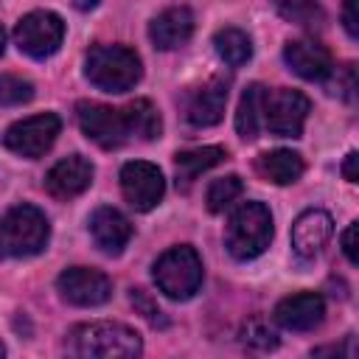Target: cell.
Listing matches in <instances>:
<instances>
[{
	"label": "cell",
	"mask_w": 359,
	"mask_h": 359,
	"mask_svg": "<svg viewBox=\"0 0 359 359\" xmlns=\"http://www.w3.org/2000/svg\"><path fill=\"white\" fill-rule=\"evenodd\" d=\"M76 121L81 132L101 149H121L132 140H154L160 137V129H163L160 112L146 98L129 101L126 107L79 101Z\"/></svg>",
	"instance_id": "cell-1"
},
{
	"label": "cell",
	"mask_w": 359,
	"mask_h": 359,
	"mask_svg": "<svg viewBox=\"0 0 359 359\" xmlns=\"http://www.w3.org/2000/svg\"><path fill=\"white\" fill-rule=\"evenodd\" d=\"M70 351L90 359H129L140 356V334L123 323H84L70 331Z\"/></svg>",
	"instance_id": "cell-2"
},
{
	"label": "cell",
	"mask_w": 359,
	"mask_h": 359,
	"mask_svg": "<svg viewBox=\"0 0 359 359\" xmlns=\"http://www.w3.org/2000/svg\"><path fill=\"white\" fill-rule=\"evenodd\" d=\"M84 76L90 79V84H95L104 93H126L140 81L143 67H140V56L132 48L95 45L87 53Z\"/></svg>",
	"instance_id": "cell-3"
},
{
	"label": "cell",
	"mask_w": 359,
	"mask_h": 359,
	"mask_svg": "<svg viewBox=\"0 0 359 359\" xmlns=\"http://www.w3.org/2000/svg\"><path fill=\"white\" fill-rule=\"evenodd\" d=\"M272 241V213L264 202H244L224 227L227 252L238 261L258 258Z\"/></svg>",
	"instance_id": "cell-4"
},
{
	"label": "cell",
	"mask_w": 359,
	"mask_h": 359,
	"mask_svg": "<svg viewBox=\"0 0 359 359\" xmlns=\"http://www.w3.org/2000/svg\"><path fill=\"white\" fill-rule=\"evenodd\" d=\"M50 236L48 219L34 205H14L0 219V250L14 258H28L45 250Z\"/></svg>",
	"instance_id": "cell-5"
},
{
	"label": "cell",
	"mask_w": 359,
	"mask_h": 359,
	"mask_svg": "<svg viewBox=\"0 0 359 359\" xmlns=\"http://www.w3.org/2000/svg\"><path fill=\"white\" fill-rule=\"evenodd\" d=\"M154 283L171 300H191L202 286V258L188 244L165 250L154 261Z\"/></svg>",
	"instance_id": "cell-6"
},
{
	"label": "cell",
	"mask_w": 359,
	"mask_h": 359,
	"mask_svg": "<svg viewBox=\"0 0 359 359\" xmlns=\"http://www.w3.org/2000/svg\"><path fill=\"white\" fill-rule=\"evenodd\" d=\"M65 39V22L53 11H31L14 28V42L20 53L31 59H48L59 50Z\"/></svg>",
	"instance_id": "cell-7"
},
{
	"label": "cell",
	"mask_w": 359,
	"mask_h": 359,
	"mask_svg": "<svg viewBox=\"0 0 359 359\" xmlns=\"http://www.w3.org/2000/svg\"><path fill=\"white\" fill-rule=\"evenodd\" d=\"M59 132H62L59 115L45 112V115H34V118H25V121L11 123L6 129V135H3V143L14 154L28 157V160H36V157H42L56 143Z\"/></svg>",
	"instance_id": "cell-8"
},
{
	"label": "cell",
	"mask_w": 359,
	"mask_h": 359,
	"mask_svg": "<svg viewBox=\"0 0 359 359\" xmlns=\"http://www.w3.org/2000/svg\"><path fill=\"white\" fill-rule=\"evenodd\" d=\"M309 98L297 90H272L264 93V126L278 137H300L309 118Z\"/></svg>",
	"instance_id": "cell-9"
},
{
	"label": "cell",
	"mask_w": 359,
	"mask_h": 359,
	"mask_svg": "<svg viewBox=\"0 0 359 359\" xmlns=\"http://www.w3.org/2000/svg\"><path fill=\"white\" fill-rule=\"evenodd\" d=\"M121 191H123V199L146 213L151 208L160 205L163 194H165V180H163V171L154 165V163H146V160H132L121 168Z\"/></svg>",
	"instance_id": "cell-10"
},
{
	"label": "cell",
	"mask_w": 359,
	"mask_h": 359,
	"mask_svg": "<svg viewBox=\"0 0 359 359\" xmlns=\"http://www.w3.org/2000/svg\"><path fill=\"white\" fill-rule=\"evenodd\" d=\"M59 294L73 303V306H101L112 297V280L98 272V269H87V266H70L59 275L56 280Z\"/></svg>",
	"instance_id": "cell-11"
},
{
	"label": "cell",
	"mask_w": 359,
	"mask_h": 359,
	"mask_svg": "<svg viewBox=\"0 0 359 359\" xmlns=\"http://www.w3.org/2000/svg\"><path fill=\"white\" fill-rule=\"evenodd\" d=\"M275 323L286 331H311L323 323L325 317V303L317 292H297L283 297L275 311H272Z\"/></svg>",
	"instance_id": "cell-12"
},
{
	"label": "cell",
	"mask_w": 359,
	"mask_h": 359,
	"mask_svg": "<svg viewBox=\"0 0 359 359\" xmlns=\"http://www.w3.org/2000/svg\"><path fill=\"white\" fill-rule=\"evenodd\" d=\"M93 174H95V168H93V163H90L87 157L70 154V157L59 160V163L48 171V177H45V191H48L50 196H56V199L79 196L81 191L90 188Z\"/></svg>",
	"instance_id": "cell-13"
},
{
	"label": "cell",
	"mask_w": 359,
	"mask_h": 359,
	"mask_svg": "<svg viewBox=\"0 0 359 359\" xmlns=\"http://www.w3.org/2000/svg\"><path fill=\"white\" fill-rule=\"evenodd\" d=\"M331 233H334L331 216H328L325 210L311 208V210L300 213V216L294 219V224H292V250H294L300 258H314V255H320V250L328 244Z\"/></svg>",
	"instance_id": "cell-14"
},
{
	"label": "cell",
	"mask_w": 359,
	"mask_h": 359,
	"mask_svg": "<svg viewBox=\"0 0 359 359\" xmlns=\"http://www.w3.org/2000/svg\"><path fill=\"white\" fill-rule=\"evenodd\" d=\"M283 59L306 81H325V76L334 67L331 53L314 39H292V42H286Z\"/></svg>",
	"instance_id": "cell-15"
},
{
	"label": "cell",
	"mask_w": 359,
	"mask_h": 359,
	"mask_svg": "<svg viewBox=\"0 0 359 359\" xmlns=\"http://www.w3.org/2000/svg\"><path fill=\"white\" fill-rule=\"evenodd\" d=\"M194 34V14L185 6H171L149 22V39L160 50L182 48Z\"/></svg>",
	"instance_id": "cell-16"
},
{
	"label": "cell",
	"mask_w": 359,
	"mask_h": 359,
	"mask_svg": "<svg viewBox=\"0 0 359 359\" xmlns=\"http://www.w3.org/2000/svg\"><path fill=\"white\" fill-rule=\"evenodd\" d=\"M224 107H227V81L224 79H210L205 81L188 101L185 107V118L191 126H213L224 118Z\"/></svg>",
	"instance_id": "cell-17"
},
{
	"label": "cell",
	"mask_w": 359,
	"mask_h": 359,
	"mask_svg": "<svg viewBox=\"0 0 359 359\" xmlns=\"http://www.w3.org/2000/svg\"><path fill=\"white\" fill-rule=\"evenodd\" d=\"M90 236L107 255H121L132 238L129 219L115 208H98L90 216Z\"/></svg>",
	"instance_id": "cell-18"
},
{
	"label": "cell",
	"mask_w": 359,
	"mask_h": 359,
	"mask_svg": "<svg viewBox=\"0 0 359 359\" xmlns=\"http://www.w3.org/2000/svg\"><path fill=\"white\" fill-rule=\"evenodd\" d=\"M258 174L275 185H289V182H297L300 174H303V157L292 149H272V151H264L255 163Z\"/></svg>",
	"instance_id": "cell-19"
},
{
	"label": "cell",
	"mask_w": 359,
	"mask_h": 359,
	"mask_svg": "<svg viewBox=\"0 0 359 359\" xmlns=\"http://www.w3.org/2000/svg\"><path fill=\"white\" fill-rule=\"evenodd\" d=\"M227 157V151L222 146H199V149H185V151H177L174 157V168H177V185L180 188H188L202 171L219 165L222 160Z\"/></svg>",
	"instance_id": "cell-20"
},
{
	"label": "cell",
	"mask_w": 359,
	"mask_h": 359,
	"mask_svg": "<svg viewBox=\"0 0 359 359\" xmlns=\"http://www.w3.org/2000/svg\"><path fill=\"white\" fill-rule=\"evenodd\" d=\"M264 87L261 84H250L241 93L238 109H236V129L244 140H255L261 126H264Z\"/></svg>",
	"instance_id": "cell-21"
},
{
	"label": "cell",
	"mask_w": 359,
	"mask_h": 359,
	"mask_svg": "<svg viewBox=\"0 0 359 359\" xmlns=\"http://www.w3.org/2000/svg\"><path fill=\"white\" fill-rule=\"evenodd\" d=\"M213 48H216L219 59L227 62L230 67H241L252 56V42H250V36L241 28H222V31H216Z\"/></svg>",
	"instance_id": "cell-22"
},
{
	"label": "cell",
	"mask_w": 359,
	"mask_h": 359,
	"mask_svg": "<svg viewBox=\"0 0 359 359\" xmlns=\"http://www.w3.org/2000/svg\"><path fill=\"white\" fill-rule=\"evenodd\" d=\"M244 191V182L236 177V174H227V177H219L210 182L208 194H205V202H208V210L210 213H222L227 210Z\"/></svg>",
	"instance_id": "cell-23"
},
{
	"label": "cell",
	"mask_w": 359,
	"mask_h": 359,
	"mask_svg": "<svg viewBox=\"0 0 359 359\" xmlns=\"http://www.w3.org/2000/svg\"><path fill=\"white\" fill-rule=\"evenodd\" d=\"M275 11L294 25H317L323 20V8L317 0H269Z\"/></svg>",
	"instance_id": "cell-24"
},
{
	"label": "cell",
	"mask_w": 359,
	"mask_h": 359,
	"mask_svg": "<svg viewBox=\"0 0 359 359\" xmlns=\"http://www.w3.org/2000/svg\"><path fill=\"white\" fill-rule=\"evenodd\" d=\"M241 342L255 351H272L278 348V334L269 328V323H264L261 317H252L241 325Z\"/></svg>",
	"instance_id": "cell-25"
},
{
	"label": "cell",
	"mask_w": 359,
	"mask_h": 359,
	"mask_svg": "<svg viewBox=\"0 0 359 359\" xmlns=\"http://www.w3.org/2000/svg\"><path fill=\"white\" fill-rule=\"evenodd\" d=\"M34 98V84L20 76H0V107H20Z\"/></svg>",
	"instance_id": "cell-26"
},
{
	"label": "cell",
	"mask_w": 359,
	"mask_h": 359,
	"mask_svg": "<svg viewBox=\"0 0 359 359\" xmlns=\"http://www.w3.org/2000/svg\"><path fill=\"white\" fill-rule=\"evenodd\" d=\"M325 79H328V93L331 95H337L342 101H353V93H356V67L351 62H345L339 67L334 65Z\"/></svg>",
	"instance_id": "cell-27"
},
{
	"label": "cell",
	"mask_w": 359,
	"mask_h": 359,
	"mask_svg": "<svg viewBox=\"0 0 359 359\" xmlns=\"http://www.w3.org/2000/svg\"><path fill=\"white\" fill-rule=\"evenodd\" d=\"M132 306L151 323V325H165L168 320L163 317V311H160V306L146 294V289H132Z\"/></svg>",
	"instance_id": "cell-28"
},
{
	"label": "cell",
	"mask_w": 359,
	"mask_h": 359,
	"mask_svg": "<svg viewBox=\"0 0 359 359\" xmlns=\"http://www.w3.org/2000/svg\"><path fill=\"white\" fill-rule=\"evenodd\" d=\"M342 25H345V31H348V36H351V39H356V36H359L356 0H345V6H342Z\"/></svg>",
	"instance_id": "cell-29"
},
{
	"label": "cell",
	"mask_w": 359,
	"mask_h": 359,
	"mask_svg": "<svg viewBox=\"0 0 359 359\" xmlns=\"http://www.w3.org/2000/svg\"><path fill=\"white\" fill-rule=\"evenodd\" d=\"M342 252H345V258H348L351 264L359 261V258H356V222H351V224L345 227V233H342Z\"/></svg>",
	"instance_id": "cell-30"
},
{
	"label": "cell",
	"mask_w": 359,
	"mask_h": 359,
	"mask_svg": "<svg viewBox=\"0 0 359 359\" xmlns=\"http://www.w3.org/2000/svg\"><path fill=\"white\" fill-rule=\"evenodd\" d=\"M356 163H359V154H356V151H351V154L345 157V163H342V177H345L348 182H356V180H359Z\"/></svg>",
	"instance_id": "cell-31"
},
{
	"label": "cell",
	"mask_w": 359,
	"mask_h": 359,
	"mask_svg": "<svg viewBox=\"0 0 359 359\" xmlns=\"http://www.w3.org/2000/svg\"><path fill=\"white\" fill-rule=\"evenodd\" d=\"M73 6H76L79 11H90V8L98 6V0H73Z\"/></svg>",
	"instance_id": "cell-32"
},
{
	"label": "cell",
	"mask_w": 359,
	"mask_h": 359,
	"mask_svg": "<svg viewBox=\"0 0 359 359\" xmlns=\"http://www.w3.org/2000/svg\"><path fill=\"white\" fill-rule=\"evenodd\" d=\"M6 50V31H3V25H0V53Z\"/></svg>",
	"instance_id": "cell-33"
},
{
	"label": "cell",
	"mask_w": 359,
	"mask_h": 359,
	"mask_svg": "<svg viewBox=\"0 0 359 359\" xmlns=\"http://www.w3.org/2000/svg\"><path fill=\"white\" fill-rule=\"evenodd\" d=\"M3 353H6V348H3V342H0V356H3Z\"/></svg>",
	"instance_id": "cell-34"
}]
</instances>
